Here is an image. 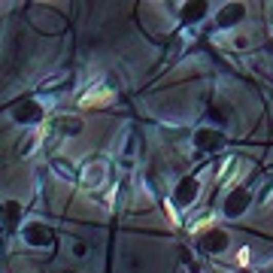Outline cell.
<instances>
[{
    "label": "cell",
    "instance_id": "1",
    "mask_svg": "<svg viewBox=\"0 0 273 273\" xmlns=\"http://www.w3.org/2000/svg\"><path fill=\"white\" fill-rule=\"evenodd\" d=\"M112 101H115L112 85L101 82V85H91V88L79 98V106H82V109H88V106H103V103H112Z\"/></svg>",
    "mask_w": 273,
    "mask_h": 273
},
{
    "label": "cell",
    "instance_id": "2",
    "mask_svg": "<svg viewBox=\"0 0 273 273\" xmlns=\"http://www.w3.org/2000/svg\"><path fill=\"white\" fill-rule=\"evenodd\" d=\"M249 206V191L246 188H234L228 198H225V204H222V212L228 216V219H237L240 212Z\"/></svg>",
    "mask_w": 273,
    "mask_h": 273
},
{
    "label": "cell",
    "instance_id": "3",
    "mask_svg": "<svg viewBox=\"0 0 273 273\" xmlns=\"http://www.w3.org/2000/svg\"><path fill=\"white\" fill-rule=\"evenodd\" d=\"M243 3H228V6H222L219 9V15H216V25L219 28H234L240 18H243Z\"/></svg>",
    "mask_w": 273,
    "mask_h": 273
},
{
    "label": "cell",
    "instance_id": "4",
    "mask_svg": "<svg viewBox=\"0 0 273 273\" xmlns=\"http://www.w3.org/2000/svg\"><path fill=\"white\" fill-rule=\"evenodd\" d=\"M222 143H225V136L219 134V131H206V128H204V131H198V134H194V146H198V149H204V152H216Z\"/></svg>",
    "mask_w": 273,
    "mask_h": 273
},
{
    "label": "cell",
    "instance_id": "5",
    "mask_svg": "<svg viewBox=\"0 0 273 273\" xmlns=\"http://www.w3.org/2000/svg\"><path fill=\"white\" fill-rule=\"evenodd\" d=\"M201 246H204L209 255L225 252V249H228V234H225V231H209L206 237H201Z\"/></svg>",
    "mask_w": 273,
    "mask_h": 273
},
{
    "label": "cell",
    "instance_id": "6",
    "mask_svg": "<svg viewBox=\"0 0 273 273\" xmlns=\"http://www.w3.org/2000/svg\"><path fill=\"white\" fill-rule=\"evenodd\" d=\"M194 198H198V179L188 176V179L179 182V188H176V201H179V204H191Z\"/></svg>",
    "mask_w": 273,
    "mask_h": 273
},
{
    "label": "cell",
    "instance_id": "7",
    "mask_svg": "<svg viewBox=\"0 0 273 273\" xmlns=\"http://www.w3.org/2000/svg\"><path fill=\"white\" fill-rule=\"evenodd\" d=\"M103 173H106V161H103V158L91 161V164L85 167V185H88V188L101 185V182H103Z\"/></svg>",
    "mask_w": 273,
    "mask_h": 273
},
{
    "label": "cell",
    "instance_id": "8",
    "mask_svg": "<svg viewBox=\"0 0 273 273\" xmlns=\"http://www.w3.org/2000/svg\"><path fill=\"white\" fill-rule=\"evenodd\" d=\"M164 216L170 219V225H173V228H179V212H176V204L164 201Z\"/></svg>",
    "mask_w": 273,
    "mask_h": 273
},
{
    "label": "cell",
    "instance_id": "9",
    "mask_svg": "<svg viewBox=\"0 0 273 273\" xmlns=\"http://www.w3.org/2000/svg\"><path fill=\"white\" fill-rule=\"evenodd\" d=\"M237 264L240 267H249V264H252V249H249V246L237 249Z\"/></svg>",
    "mask_w": 273,
    "mask_h": 273
},
{
    "label": "cell",
    "instance_id": "10",
    "mask_svg": "<svg viewBox=\"0 0 273 273\" xmlns=\"http://www.w3.org/2000/svg\"><path fill=\"white\" fill-rule=\"evenodd\" d=\"M212 222H216V216H206V219H201V222L194 225V234H201V231H206V228H209Z\"/></svg>",
    "mask_w": 273,
    "mask_h": 273
}]
</instances>
